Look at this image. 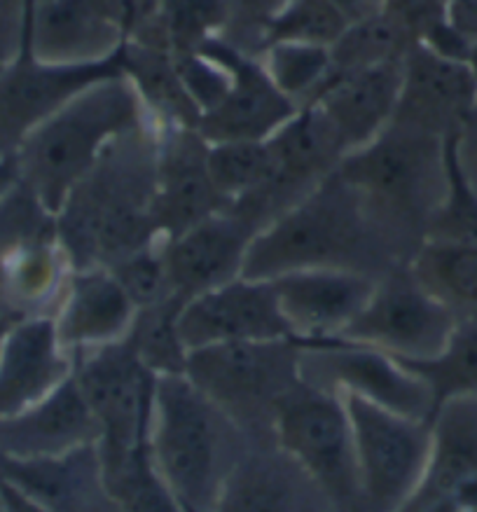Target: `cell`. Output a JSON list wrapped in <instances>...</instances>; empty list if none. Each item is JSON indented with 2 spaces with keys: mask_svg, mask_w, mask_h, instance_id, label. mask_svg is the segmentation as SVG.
Wrapping results in <instances>:
<instances>
[{
  "mask_svg": "<svg viewBox=\"0 0 477 512\" xmlns=\"http://www.w3.org/2000/svg\"><path fill=\"white\" fill-rule=\"evenodd\" d=\"M159 129L124 131L57 213V239L71 269H110L162 241L155 225Z\"/></svg>",
  "mask_w": 477,
  "mask_h": 512,
  "instance_id": "cell-1",
  "label": "cell"
},
{
  "mask_svg": "<svg viewBox=\"0 0 477 512\" xmlns=\"http://www.w3.org/2000/svg\"><path fill=\"white\" fill-rule=\"evenodd\" d=\"M447 138L389 122L337 166L400 262H410L426 244L428 225L445 199Z\"/></svg>",
  "mask_w": 477,
  "mask_h": 512,
  "instance_id": "cell-2",
  "label": "cell"
},
{
  "mask_svg": "<svg viewBox=\"0 0 477 512\" xmlns=\"http://www.w3.org/2000/svg\"><path fill=\"white\" fill-rule=\"evenodd\" d=\"M400 262L365 216L351 185L330 174L318 188L255 234L241 276L272 281L304 269H349L379 279Z\"/></svg>",
  "mask_w": 477,
  "mask_h": 512,
  "instance_id": "cell-3",
  "label": "cell"
},
{
  "mask_svg": "<svg viewBox=\"0 0 477 512\" xmlns=\"http://www.w3.org/2000/svg\"><path fill=\"white\" fill-rule=\"evenodd\" d=\"M143 122L141 96L124 75L94 82L26 136L15 155L17 178L57 216L108 143Z\"/></svg>",
  "mask_w": 477,
  "mask_h": 512,
  "instance_id": "cell-4",
  "label": "cell"
},
{
  "mask_svg": "<svg viewBox=\"0 0 477 512\" xmlns=\"http://www.w3.org/2000/svg\"><path fill=\"white\" fill-rule=\"evenodd\" d=\"M248 435L185 375L159 377L150 452L188 512H213Z\"/></svg>",
  "mask_w": 477,
  "mask_h": 512,
  "instance_id": "cell-5",
  "label": "cell"
},
{
  "mask_svg": "<svg viewBox=\"0 0 477 512\" xmlns=\"http://www.w3.org/2000/svg\"><path fill=\"white\" fill-rule=\"evenodd\" d=\"M297 339L230 342L190 351L185 377L248 438L274 435L279 405L302 384Z\"/></svg>",
  "mask_w": 477,
  "mask_h": 512,
  "instance_id": "cell-6",
  "label": "cell"
},
{
  "mask_svg": "<svg viewBox=\"0 0 477 512\" xmlns=\"http://www.w3.org/2000/svg\"><path fill=\"white\" fill-rule=\"evenodd\" d=\"M274 438L342 512H363L351 419L340 393L300 384L279 405Z\"/></svg>",
  "mask_w": 477,
  "mask_h": 512,
  "instance_id": "cell-7",
  "label": "cell"
},
{
  "mask_svg": "<svg viewBox=\"0 0 477 512\" xmlns=\"http://www.w3.org/2000/svg\"><path fill=\"white\" fill-rule=\"evenodd\" d=\"M73 377L99 424L103 463L150 445L159 377L145 368L127 337L75 356Z\"/></svg>",
  "mask_w": 477,
  "mask_h": 512,
  "instance_id": "cell-8",
  "label": "cell"
},
{
  "mask_svg": "<svg viewBox=\"0 0 477 512\" xmlns=\"http://www.w3.org/2000/svg\"><path fill=\"white\" fill-rule=\"evenodd\" d=\"M354 431L363 512H398L417 491L431 449V421L342 396Z\"/></svg>",
  "mask_w": 477,
  "mask_h": 512,
  "instance_id": "cell-9",
  "label": "cell"
},
{
  "mask_svg": "<svg viewBox=\"0 0 477 512\" xmlns=\"http://www.w3.org/2000/svg\"><path fill=\"white\" fill-rule=\"evenodd\" d=\"M456 325L452 311L421 286L407 262L379 276L368 304L337 339L419 363L445 351Z\"/></svg>",
  "mask_w": 477,
  "mask_h": 512,
  "instance_id": "cell-10",
  "label": "cell"
},
{
  "mask_svg": "<svg viewBox=\"0 0 477 512\" xmlns=\"http://www.w3.org/2000/svg\"><path fill=\"white\" fill-rule=\"evenodd\" d=\"M300 377L314 389L368 400L410 419L431 421L435 412L433 393L419 375L384 351L342 339L302 344Z\"/></svg>",
  "mask_w": 477,
  "mask_h": 512,
  "instance_id": "cell-11",
  "label": "cell"
},
{
  "mask_svg": "<svg viewBox=\"0 0 477 512\" xmlns=\"http://www.w3.org/2000/svg\"><path fill=\"white\" fill-rule=\"evenodd\" d=\"M117 75H124L120 50L96 64H43L22 31L17 57L0 64V162L15 159L26 136L80 92Z\"/></svg>",
  "mask_w": 477,
  "mask_h": 512,
  "instance_id": "cell-12",
  "label": "cell"
},
{
  "mask_svg": "<svg viewBox=\"0 0 477 512\" xmlns=\"http://www.w3.org/2000/svg\"><path fill=\"white\" fill-rule=\"evenodd\" d=\"M197 52L230 73L223 101L199 120L197 131L206 143L267 141L300 110L274 85L260 61L227 40L211 38Z\"/></svg>",
  "mask_w": 477,
  "mask_h": 512,
  "instance_id": "cell-13",
  "label": "cell"
},
{
  "mask_svg": "<svg viewBox=\"0 0 477 512\" xmlns=\"http://www.w3.org/2000/svg\"><path fill=\"white\" fill-rule=\"evenodd\" d=\"M213 512H342L328 491L276 442L248 438Z\"/></svg>",
  "mask_w": 477,
  "mask_h": 512,
  "instance_id": "cell-14",
  "label": "cell"
},
{
  "mask_svg": "<svg viewBox=\"0 0 477 512\" xmlns=\"http://www.w3.org/2000/svg\"><path fill=\"white\" fill-rule=\"evenodd\" d=\"M181 335L188 351L230 342L295 339L276 302L272 281L246 276L185 302Z\"/></svg>",
  "mask_w": 477,
  "mask_h": 512,
  "instance_id": "cell-15",
  "label": "cell"
},
{
  "mask_svg": "<svg viewBox=\"0 0 477 512\" xmlns=\"http://www.w3.org/2000/svg\"><path fill=\"white\" fill-rule=\"evenodd\" d=\"M227 209L209 174V143L197 129H159L155 225L164 241L174 239L213 213Z\"/></svg>",
  "mask_w": 477,
  "mask_h": 512,
  "instance_id": "cell-16",
  "label": "cell"
},
{
  "mask_svg": "<svg viewBox=\"0 0 477 512\" xmlns=\"http://www.w3.org/2000/svg\"><path fill=\"white\" fill-rule=\"evenodd\" d=\"M258 230L232 209L213 213L174 239H162L169 290L181 300L239 279Z\"/></svg>",
  "mask_w": 477,
  "mask_h": 512,
  "instance_id": "cell-17",
  "label": "cell"
},
{
  "mask_svg": "<svg viewBox=\"0 0 477 512\" xmlns=\"http://www.w3.org/2000/svg\"><path fill=\"white\" fill-rule=\"evenodd\" d=\"M477 108V78L466 61L414 43L403 61V87L391 122L435 136L459 134Z\"/></svg>",
  "mask_w": 477,
  "mask_h": 512,
  "instance_id": "cell-18",
  "label": "cell"
},
{
  "mask_svg": "<svg viewBox=\"0 0 477 512\" xmlns=\"http://www.w3.org/2000/svg\"><path fill=\"white\" fill-rule=\"evenodd\" d=\"M375 283L349 269H304L272 279L281 314L302 344L340 337L368 304Z\"/></svg>",
  "mask_w": 477,
  "mask_h": 512,
  "instance_id": "cell-19",
  "label": "cell"
},
{
  "mask_svg": "<svg viewBox=\"0 0 477 512\" xmlns=\"http://www.w3.org/2000/svg\"><path fill=\"white\" fill-rule=\"evenodd\" d=\"M0 480L54 512H120L110 496L99 442L50 459H5Z\"/></svg>",
  "mask_w": 477,
  "mask_h": 512,
  "instance_id": "cell-20",
  "label": "cell"
},
{
  "mask_svg": "<svg viewBox=\"0 0 477 512\" xmlns=\"http://www.w3.org/2000/svg\"><path fill=\"white\" fill-rule=\"evenodd\" d=\"M99 438L92 407L73 375L40 403L0 417V456L5 459H50L96 445Z\"/></svg>",
  "mask_w": 477,
  "mask_h": 512,
  "instance_id": "cell-21",
  "label": "cell"
},
{
  "mask_svg": "<svg viewBox=\"0 0 477 512\" xmlns=\"http://www.w3.org/2000/svg\"><path fill=\"white\" fill-rule=\"evenodd\" d=\"M136 311L113 272L94 267L71 269L52 318L61 347L75 358L127 337Z\"/></svg>",
  "mask_w": 477,
  "mask_h": 512,
  "instance_id": "cell-22",
  "label": "cell"
},
{
  "mask_svg": "<svg viewBox=\"0 0 477 512\" xmlns=\"http://www.w3.org/2000/svg\"><path fill=\"white\" fill-rule=\"evenodd\" d=\"M73 375V358L61 347L52 316H22L0 351V417L26 410Z\"/></svg>",
  "mask_w": 477,
  "mask_h": 512,
  "instance_id": "cell-23",
  "label": "cell"
},
{
  "mask_svg": "<svg viewBox=\"0 0 477 512\" xmlns=\"http://www.w3.org/2000/svg\"><path fill=\"white\" fill-rule=\"evenodd\" d=\"M403 61L405 57L361 71L330 73L311 101L326 113L347 155L389 127L403 87Z\"/></svg>",
  "mask_w": 477,
  "mask_h": 512,
  "instance_id": "cell-24",
  "label": "cell"
},
{
  "mask_svg": "<svg viewBox=\"0 0 477 512\" xmlns=\"http://www.w3.org/2000/svg\"><path fill=\"white\" fill-rule=\"evenodd\" d=\"M473 477H477V396H461L433 412L424 477L398 512H459L452 498Z\"/></svg>",
  "mask_w": 477,
  "mask_h": 512,
  "instance_id": "cell-25",
  "label": "cell"
},
{
  "mask_svg": "<svg viewBox=\"0 0 477 512\" xmlns=\"http://www.w3.org/2000/svg\"><path fill=\"white\" fill-rule=\"evenodd\" d=\"M22 31L33 57L43 64H96L120 50L124 38L106 22L92 0L24 3Z\"/></svg>",
  "mask_w": 477,
  "mask_h": 512,
  "instance_id": "cell-26",
  "label": "cell"
},
{
  "mask_svg": "<svg viewBox=\"0 0 477 512\" xmlns=\"http://www.w3.org/2000/svg\"><path fill=\"white\" fill-rule=\"evenodd\" d=\"M120 57L124 78L134 85L143 106L159 115V120L164 124L162 129L199 127L202 113H199V108L183 85L174 54L164 50V47L138 43V40H124Z\"/></svg>",
  "mask_w": 477,
  "mask_h": 512,
  "instance_id": "cell-27",
  "label": "cell"
},
{
  "mask_svg": "<svg viewBox=\"0 0 477 512\" xmlns=\"http://www.w3.org/2000/svg\"><path fill=\"white\" fill-rule=\"evenodd\" d=\"M68 274L59 241L26 248L0 265V302L22 316H54Z\"/></svg>",
  "mask_w": 477,
  "mask_h": 512,
  "instance_id": "cell-28",
  "label": "cell"
},
{
  "mask_svg": "<svg viewBox=\"0 0 477 512\" xmlns=\"http://www.w3.org/2000/svg\"><path fill=\"white\" fill-rule=\"evenodd\" d=\"M410 269L456 321H477V244L426 241L410 260Z\"/></svg>",
  "mask_w": 477,
  "mask_h": 512,
  "instance_id": "cell-29",
  "label": "cell"
},
{
  "mask_svg": "<svg viewBox=\"0 0 477 512\" xmlns=\"http://www.w3.org/2000/svg\"><path fill=\"white\" fill-rule=\"evenodd\" d=\"M414 43H419L417 36L396 10H375L351 22L342 38L330 47V73H351L400 59Z\"/></svg>",
  "mask_w": 477,
  "mask_h": 512,
  "instance_id": "cell-30",
  "label": "cell"
},
{
  "mask_svg": "<svg viewBox=\"0 0 477 512\" xmlns=\"http://www.w3.org/2000/svg\"><path fill=\"white\" fill-rule=\"evenodd\" d=\"M230 0H162L157 17L136 33L138 43L164 47L171 54H192L216 38L230 19Z\"/></svg>",
  "mask_w": 477,
  "mask_h": 512,
  "instance_id": "cell-31",
  "label": "cell"
},
{
  "mask_svg": "<svg viewBox=\"0 0 477 512\" xmlns=\"http://www.w3.org/2000/svg\"><path fill=\"white\" fill-rule=\"evenodd\" d=\"M185 300L167 295L136 311L127 342L148 370L157 377L185 375L190 351L181 335V311Z\"/></svg>",
  "mask_w": 477,
  "mask_h": 512,
  "instance_id": "cell-32",
  "label": "cell"
},
{
  "mask_svg": "<svg viewBox=\"0 0 477 512\" xmlns=\"http://www.w3.org/2000/svg\"><path fill=\"white\" fill-rule=\"evenodd\" d=\"M103 473L120 512H188L159 473L150 445L103 463Z\"/></svg>",
  "mask_w": 477,
  "mask_h": 512,
  "instance_id": "cell-33",
  "label": "cell"
},
{
  "mask_svg": "<svg viewBox=\"0 0 477 512\" xmlns=\"http://www.w3.org/2000/svg\"><path fill=\"white\" fill-rule=\"evenodd\" d=\"M403 365L428 384L435 410L452 398L477 396V321L456 325L442 354Z\"/></svg>",
  "mask_w": 477,
  "mask_h": 512,
  "instance_id": "cell-34",
  "label": "cell"
},
{
  "mask_svg": "<svg viewBox=\"0 0 477 512\" xmlns=\"http://www.w3.org/2000/svg\"><path fill=\"white\" fill-rule=\"evenodd\" d=\"M260 64L297 108L309 106L316 99L333 71L330 47L300 43H274L265 47Z\"/></svg>",
  "mask_w": 477,
  "mask_h": 512,
  "instance_id": "cell-35",
  "label": "cell"
},
{
  "mask_svg": "<svg viewBox=\"0 0 477 512\" xmlns=\"http://www.w3.org/2000/svg\"><path fill=\"white\" fill-rule=\"evenodd\" d=\"M209 174L218 195L230 206L260 190L274 174L267 141L209 143Z\"/></svg>",
  "mask_w": 477,
  "mask_h": 512,
  "instance_id": "cell-36",
  "label": "cell"
},
{
  "mask_svg": "<svg viewBox=\"0 0 477 512\" xmlns=\"http://www.w3.org/2000/svg\"><path fill=\"white\" fill-rule=\"evenodd\" d=\"M349 17L333 0H288L269 22L262 26V45L300 43L333 47L349 29Z\"/></svg>",
  "mask_w": 477,
  "mask_h": 512,
  "instance_id": "cell-37",
  "label": "cell"
},
{
  "mask_svg": "<svg viewBox=\"0 0 477 512\" xmlns=\"http://www.w3.org/2000/svg\"><path fill=\"white\" fill-rule=\"evenodd\" d=\"M47 241H59L57 216L17 178L0 192V265Z\"/></svg>",
  "mask_w": 477,
  "mask_h": 512,
  "instance_id": "cell-38",
  "label": "cell"
},
{
  "mask_svg": "<svg viewBox=\"0 0 477 512\" xmlns=\"http://www.w3.org/2000/svg\"><path fill=\"white\" fill-rule=\"evenodd\" d=\"M454 136L447 138V192L428 225L426 241L477 244V192L456 159Z\"/></svg>",
  "mask_w": 477,
  "mask_h": 512,
  "instance_id": "cell-39",
  "label": "cell"
},
{
  "mask_svg": "<svg viewBox=\"0 0 477 512\" xmlns=\"http://www.w3.org/2000/svg\"><path fill=\"white\" fill-rule=\"evenodd\" d=\"M110 272L120 281V286L127 290L136 309L148 307V304L171 295L167 269H164L162 258V241L117 262V265L110 267Z\"/></svg>",
  "mask_w": 477,
  "mask_h": 512,
  "instance_id": "cell-40",
  "label": "cell"
},
{
  "mask_svg": "<svg viewBox=\"0 0 477 512\" xmlns=\"http://www.w3.org/2000/svg\"><path fill=\"white\" fill-rule=\"evenodd\" d=\"M103 19L122 33V38H134L157 17L162 0H92Z\"/></svg>",
  "mask_w": 477,
  "mask_h": 512,
  "instance_id": "cell-41",
  "label": "cell"
},
{
  "mask_svg": "<svg viewBox=\"0 0 477 512\" xmlns=\"http://www.w3.org/2000/svg\"><path fill=\"white\" fill-rule=\"evenodd\" d=\"M454 150L463 176L468 178V183L477 192V108L468 117V122L463 124L459 134L454 136Z\"/></svg>",
  "mask_w": 477,
  "mask_h": 512,
  "instance_id": "cell-42",
  "label": "cell"
},
{
  "mask_svg": "<svg viewBox=\"0 0 477 512\" xmlns=\"http://www.w3.org/2000/svg\"><path fill=\"white\" fill-rule=\"evenodd\" d=\"M445 17L470 47L477 43V0H447Z\"/></svg>",
  "mask_w": 477,
  "mask_h": 512,
  "instance_id": "cell-43",
  "label": "cell"
},
{
  "mask_svg": "<svg viewBox=\"0 0 477 512\" xmlns=\"http://www.w3.org/2000/svg\"><path fill=\"white\" fill-rule=\"evenodd\" d=\"M286 3L288 0H230V8H237L241 15L253 19L262 31V26H265Z\"/></svg>",
  "mask_w": 477,
  "mask_h": 512,
  "instance_id": "cell-44",
  "label": "cell"
},
{
  "mask_svg": "<svg viewBox=\"0 0 477 512\" xmlns=\"http://www.w3.org/2000/svg\"><path fill=\"white\" fill-rule=\"evenodd\" d=\"M0 512H54L45 505L31 501L22 491H17L12 484L0 480Z\"/></svg>",
  "mask_w": 477,
  "mask_h": 512,
  "instance_id": "cell-45",
  "label": "cell"
},
{
  "mask_svg": "<svg viewBox=\"0 0 477 512\" xmlns=\"http://www.w3.org/2000/svg\"><path fill=\"white\" fill-rule=\"evenodd\" d=\"M333 3L344 12V15L349 17V22H356V19L375 12V10H370L372 0H333Z\"/></svg>",
  "mask_w": 477,
  "mask_h": 512,
  "instance_id": "cell-46",
  "label": "cell"
},
{
  "mask_svg": "<svg viewBox=\"0 0 477 512\" xmlns=\"http://www.w3.org/2000/svg\"><path fill=\"white\" fill-rule=\"evenodd\" d=\"M15 181H17L15 159H5V162H0V192L8 190Z\"/></svg>",
  "mask_w": 477,
  "mask_h": 512,
  "instance_id": "cell-47",
  "label": "cell"
},
{
  "mask_svg": "<svg viewBox=\"0 0 477 512\" xmlns=\"http://www.w3.org/2000/svg\"><path fill=\"white\" fill-rule=\"evenodd\" d=\"M22 314H15V311H3L0 314V351H3V344H5V337H8V332L12 325H15Z\"/></svg>",
  "mask_w": 477,
  "mask_h": 512,
  "instance_id": "cell-48",
  "label": "cell"
},
{
  "mask_svg": "<svg viewBox=\"0 0 477 512\" xmlns=\"http://www.w3.org/2000/svg\"><path fill=\"white\" fill-rule=\"evenodd\" d=\"M468 66H470V71L475 73V78H477V43L470 47V54H468Z\"/></svg>",
  "mask_w": 477,
  "mask_h": 512,
  "instance_id": "cell-49",
  "label": "cell"
},
{
  "mask_svg": "<svg viewBox=\"0 0 477 512\" xmlns=\"http://www.w3.org/2000/svg\"><path fill=\"white\" fill-rule=\"evenodd\" d=\"M24 3H31V5H40V3H45V0H24Z\"/></svg>",
  "mask_w": 477,
  "mask_h": 512,
  "instance_id": "cell-50",
  "label": "cell"
},
{
  "mask_svg": "<svg viewBox=\"0 0 477 512\" xmlns=\"http://www.w3.org/2000/svg\"><path fill=\"white\" fill-rule=\"evenodd\" d=\"M3 311H8V309H5V307H3V302H0V314H3Z\"/></svg>",
  "mask_w": 477,
  "mask_h": 512,
  "instance_id": "cell-51",
  "label": "cell"
},
{
  "mask_svg": "<svg viewBox=\"0 0 477 512\" xmlns=\"http://www.w3.org/2000/svg\"><path fill=\"white\" fill-rule=\"evenodd\" d=\"M445 3H447V0H445Z\"/></svg>",
  "mask_w": 477,
  "mask_h": 512,
  "instance_id": "cell-52",
  "label": "cell"
}]
</instances>
